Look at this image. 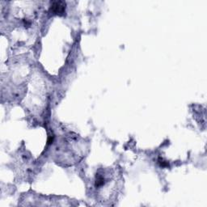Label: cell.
Returning <instances> with one entry per match:
<instances>
[{
  "instance_id": "1",
  "label": "cell",
  "mask_w": 207,
  "mask_h": 207,
  "mask_svg": "<svg viewBox=\"0 0 207 207\" xmlns=\"http://www.w3.org/2000/svg\"><path fill=\"white\" fill-rule=\"evenodd\" d=\"M66 4L64 1H54L51 2L49 11L54 15H63L66 12Z\"/></svg>"
},
{
  "instance_id": "2",
  "label": "cell",
  "mask_w": 207,
  "mask_h": 207,
  "mask_svg": "<svg viewBox=\"0 0 207 207\" xmlns=\"http://www.w3.org/2000/svg\"><path fill=\"white\" fill-rule=\"evenodd\" d=\"M158 163L161 168H168L169 167V163L167 161H165V160H163V159L162 158H159Z\"/></svg>"
},
{
  "instance_id": "3",
  "label": "cell",
  "mask_w": 207,
  "mask_h": 207,
  "mask_svg": "<svg viewBox=\"0 0 207 207\" xmlns=\"http://www.w3.org/2000/svg\"><path fill=\"white\" fill-rule=\"evenodd\" d=\"M54 135H49V138H48V140H47V145H51L52 143H54Z\"/></svg>"
}]
</instances>
